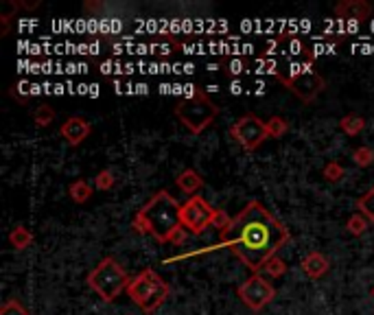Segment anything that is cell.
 <instances>
[{
  "label": "cell",
  "mask_w": 374,
  "mask_h": 315,
  "mask_svg": "<svg viewBox=\"0 0 374 315\" xmlns=\"http://www.w3.org/2000/svg\"><path fill=\"white\" fill-rule=\"evenodd\" d=\"M353 162L357 167H361V169H368L372 162H374V151L370 149V147H357L355 151H353Z\"/></svg>",
  "instance_id": "cell-22"
},
{
  "label": "cell",
  "mask_w": 374,
  "mask_h": 315,
  "mask_svg": "<svg viewBox=\"0 0 374 315\" xmlns=\"http://www.w3.org/2000/svg\"><path fill=\"white\" fill-rule=\"evenodd\" d=\"M335 16L342 20H355V22H366L372 16V5H368L366 0H342L335 5Z\"/></svg>",
  "instance_id": "cell-11"
},
{
  "label": "cell",
  "mask_w": 374,
  "mask_h": 315,
  "mask_svg": "<svg viewBox=\"0 0 374 315\" xmlns=\"http://www.w3.org/2000/svg\"><path fill=\"white\" fill-rule=\"evenodd\" d=\"M339 130L346 136H359L361 132L366 130V119L359 114H346L339 119Z\"/></svg>",
  "instance_id": "cell-16"
},
{
  "label": "cell",
  "mask_w": 374,
  "mask_h": 315,
  "mask_svg": "<svg viewBox=\"0 0 374 315\" xmlns=\"http://www.w3.org/2000/svg\"><path fill=\"white\" fill-rule=\"evenodd\" d=\"M368 225H370V221L364 215H361V212H355V215H351V219H348L346 230H348V234H351V236H361L368 230Z\"/></svg>",
  "instance_id": "cell-18"
},
{
  "label": "cell",
  "mask_w": 374,
  "mask_h": 315,
  "mask_svg": "<svg viewBox=\"0 0 374 315\" xmlns=\"http://www.w3.org/2000/svg\"><path fill=\"white\" fill-rule=\"evenodd\" d=\"M322 175H324L326 182H339L344 175H346V169L342 167V162L333 160V162H328L324 169H322Z\"/></svg>",
  "instance_id": "cell-23"
},
{
  "label": "cell",
  "mask_w": 374,
  "mask_h": 315,
  "mask_svg": "<svg viewBox=\"0 0 374 315\" xmlns=\"http://www.w3.org/2000/svg\"><path fill=\"white\" fill-rule=\"evenodd\" d=\"M226 68V74H241V72H248V61H243V59H232V61H226L224 64Z\"/></svg>",
  "instance_id": "cell-26"
},
{
  "label": "cell",
  "mask_w": 374,
  "mask_h": 315,
  "mask_svg": "<svg viewBox=\"0 0 374 315\" xmlns=\"http://www.w3.org/2000/svg\"><path fill=\"white\" fill-rule=\"evenodd\" d=\"M0 315H31V313L24 309L22 302L9 298V300L3 302V307H0Z\"/></svg>",
  "instance_id": "cell-25"
},
{
  "label": "cell",
  "mask_w": 374,
  "mask_h": 315,
  "mask_svg": "<svg viewBox=\"0 0 374 315\" xmlns=\"http://www.w3.org/2000/svg\"><path fill=\"white\" fill-rule=\"evenodd\" d=\"M92 193H95V188L90 186L83 178L75 180V182L68 186V195H70V199L75 201V204H86V201L92 197Z\"/></svg>",
  "instance_id": "cell-15"
},
{
  "label": "cell",
  "mask_w": 374,
  "mask_h": 315,
  "mask_svg": "<svg viewBox=\"0 0 374 315\" xmlns=\"http://www.w3.org/2000/svg\"><path fill=\"white\" fill-rule=\"evenodd\" d=\"M59 134L70 147H79L83 141H88V136L92 134V125H90L83 116H70L61 123Z\"/></svg>",
  "instance_id": "cell-10"
},
{
  "label": "cell",
  "mask_w": 374,
  "mask_h": 315,
  "mask_svg": "<svg viewBox=\"0 0 374 315\" xmlns=\"http://www.w3.org/2000/svg\"><path fill=\"white\" fill-rule=\"evenodd\" d=\"M186 236H188V232H186L184 228H179V230L171 236V243H173V245H182V243L186 241Z\"/></svg>",
  "instance_id": "cell-28"
},
{
  "label": "cell",
  "mask_w": 374,
  "mask_h": 315,
  "mask_svg": "<svg viewBox=\"0 0 374 315\" xmlns=\"http://www.w3.org/2000/svg\"><path fill=\"white\" fill-rule=\"evenodd\" d=\"M116 184V178H114V173L110 169H103L97 173V178H95V188L97 191H110V188H114Z\"/></svg>",
  "instance_id": "cell-24"
},
{
  "label": "cell",
  "mask_w": 374,
  "mask_h": 315,
  "mask_svg": "<svg viewBox=\"0 0 374 315\" xmlns=\"http://www.w3.org/2000/svg\"><path fill=\"white\" fill-rule=\"evenodd\" d=\"M230 221H232V219H228V215H226V212L217 208V215H215V221H213V228H217L219 232H222L224 228H228V225H230Z\"/></svg>",
  "instance_id": "cell-27"
},
{
  "label": "cell",
  "mask_w": 374,
  "mask_h": 315,
  "mask_svg": "<svg viewBox=\"0 0 374 315\" xmlns=\"http://www.w3.org/2000/svg\"><path fill=\"white\" fill-rule=\"evenodd\" d=\"M355 206H357V212H361L370 223H374V186H370L368 191L355 201Z\"/></svg>",
  "instance_id": "cell-17"
},
{
  "label": "cell",
  "mask_w": 374,
  "mask_h": 315,
  "mask_svg": "<svg viewBox=\"0 0 374 315\" xmlns=\"http://www.w3.org/2000/svg\"><path fill=\"white\" fill-rule=\"evenodd\" d=\"M86 283L103 302H114L123 292H127L132 278H130V274L121 267L119 261L112 256H106L92 272L88 274Z\"/></svg>",
  "instance_id": "cell-5"
},
{
  "label": "cell",
  "mask_w": 374,
  "mask_h": 315,
  "mask_svg": "<svg viewBox=\"0 0 374 315\" xmlns=\"http://www.w3.org/2000/svg\"><path fill=\"white\" fill-rule=\"evenodd\" d=\"M9 243L18 252L27 250L33 243V232L27 228V225H16V228L9 232Z\"/></svg>",
  "instance_id": "cell-14"
},
{
  "label": "cell",
  "mask_w": 374,
  "mask_h": 315,
  "mask_svg": "<svg viewBox=\"0 0 374 315\" xmlns=\"http://www.w3.org/2000/svg\"><path fill=\"white\" fill-rule=\"evenodd\" d=\"M274 77L287 88L291 94L298 96L302 103H313V101L324 92L326 81L313 68V61H289L280 70H276Z\"/></svg>",
  "instance_id": "cell-3"
},
{
  "label": "cell",
  "mask_w": 374,
  "mask_h": 315,
  "mask_svg": "<svg viewBox=\"0 0 374 315\" xmlns=\"http://www.w3.org/2000/svg\"><path fill=\"white\" fill-rule=\"evenodd\" d=\"M237 294H239L241 302L248 309L261 311L276 298V289H274L272 283L265 281L261 274H252L250 278L237 289Z\"/></svg>",
  "instance_id": "cell-9"
},
{
  "label": "cell",
  "mask_w": 374,
  "mask_h": 315,
  "mask_svg": "<svg viewBox=\"0 0 374 315\" xmlns=\"http://www.w3.org/2000/svg\"><path fill=\"white\" fill-rule=\"evenodd\" d=\"M179 210H182V204L162 188L153 193L147 204L134 215V230L153 236L158 243H171V236L182 228Z\"/></svg>",
  "instance_id": "cell-2"
},
{
  "label": "cell",
  "mask_w": 374,
  "mask_h": 315,
  "mask_svg": "<svg viewBox=\"0 0 374 315\" xmlns=\"http://www.w3.org/2000/svg\"><path fill=\"white\" fill-rule=\"evenodd\" d=\"M230 136L245 149V151H254L259 149L267 141V125L263 119L256 114H245L237 119L230 128Z\"/></svg>",
  "instance_id": "cell-8"
},
{
  "label": "cell",
  "mask_w": 374,
  "mask_h": 315,
  "mask_svg": "<svg viewBox=\"0 0 374 315\" xmlns=\"http://www.w3.org/2000/svg\"><path fill=\"white\" fill-rule=\"evenodd\" d=\"M291 232L261 201H250L228 228L219 232L222 241L252 274L263 272L265 263L289 243Z\"/></svg>",
  "instance_id": "cell-1"
},
{
  "label": "cell",
  "mask_w": 374,
  "mask_h": 315,
  "mask_svg": "<svg viewBox=\"0 0 374 315\" xmlns=\"http://www.w3.org/2000/svg\"><path fill=\"white\" fill-rule=\"evenodd\" d=\"M370 294H372V298H374V287H372V289H370Z\"/></svg>",
  "instance_id": "cell-29"
},
{
  "label": "cell",
  "mask_w": 374,
  "mask_h": 315,
  "mask_svg": "<svg viewBox=\"0 0 374 315\" xmlns=\"http://www.w3.org/2000/svg\"><path fill=\"white\" fill-rule=\"evenodd\" d=\"M177 188L182 193H186L188 197L193 195H197L199 193V188L204 186V178L195 171V169H184L182 173L177 175V180H175Z\"/></svg>",
  "instance_id": "cell-13"
},
{
  "label": "cell",
  "mask_w": 374,
  "mask_h": 315,
  "mask_svg": "<svg viewBox=\"0 0 374 315\" xmlns=\"http://www.w3.org/2000/svg\"><path fill=\"white\" fill-rule=\"evenodd\" d=\"M300 267L304 272L306 278H311V281H319L322 276H326L328 267H331V263L328 258L322 254V252L313 250V252H308V254L300 261Z\"/></svg>",
  "instance_id": "cell-12"
},
{
  "label": "cell",
  "mask_w": 374,
  "mask_h": 315,
  "mask_svg": "<svg viewBox=\"0 0 374 315\" xmlns=\"http://www.w3.org/2000/svg\"><path fill=\"white\" fill-rule=\"evenodd\" d=\"M33 121L37 128H48V125L55 121V110L50 105H40L33 112Z\"/></svg>",
  "instance_id": "cell-21"
},
{
  "label": "cell",
  "mask_w": 374,
  "mask_h": 315,
  "mask_svg": "<svg viewBox=\"0 0 374 315\" xmlns=\"http://www.w3.org/2000/svg\"><path fill=\"white\" fill-rule=\"evenodd\" d=\"M173 112H175L177 121L182 123L190 134L199 136L215 123V119L219 114V105L204 90L193 88L190 94H186L182 101H177Z\"/></svg>",
  "instance_id": "cell-4"
},
{
  "label": "cell",
  "mask_w": 374,
  "mask_h": 315,
  "mask_svg": "<svg viewBox=\"0 0 374 315\" xmlns=\"http://www.w3.org/2000/svg\"><path fill=\"white\" fill-rule=\"evenodd\" d=\"M263 274L272 276V278H280V276H285V274H287V263L276 254V256H272V258H269V261L265 263Z\"/></svg>",
  "instance_id": "cell-20"
},
{
  "label": "cell",
  "mask_w": 374,
  "mask_h": 315,
  "mask_svg": "<svg viewBox=\"0 0 374 315\" xmlns=\"http://www.w3.org/2000/svg\"><path fill=\"white\" fill-rule=\"evenodd\" d=\"M215 215H217V208H213L201 195H193L182 204V210H179V223H182V228L188 234L201 236L206 230L213 228Z\"/></svg>",
  "instance_id": "cell-7"
},
{
  "label": "cell",
  "mask_w": 374,
  "mask_h": 315,
  "mask_svg": "<svg viewBox=\"0 0 374 315\" xmlns=\"http://www.w3.org/2000/svg\"><path fill=\"white\" fill-rule=\"evenodd\" d=\"M171 294V287L162 281V276L156 270H143L138 276H134L130 287H127V296L134 300V305H138L145 313L158 311L166 298Z\"/></svg>",
  "instance_id": "cell-6"
},
{
  "label": "cell",
  "mask_w": 374,
  "mask_h": 315,
  "mask_svg": "<svg viewBox=\"0 0 374 315\" xmlns=\"http://www.w3.org/2000/svg\"><path fill=\"white\" fill-rule=\"evenodd\" d=\"M265 125H267V136L269 138H282L289 132V123L282 116H272L269 121H265Z\"/></svg>",
  "instance_id": "cell-19"
}]
</instances>
